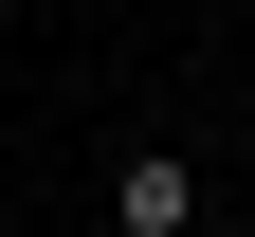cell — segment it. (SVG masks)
Returning <instances> with one entry per match:
<instances>
[{
    "label": "cell",
    "mask_w": 255,
    "mask_h": 237,
    "mask_svg": "<svg viewBox=\"0 0 255 237\" xmlns=\"http://www.w3.org/2000/svg\"><path fill=\"white\" fill-rule=\"evenodd\" d=\"M110 237H201V164L182 146H128L110 164Z\"/></svg>",
    "instance_id": "1"
}]
</instances>
